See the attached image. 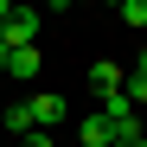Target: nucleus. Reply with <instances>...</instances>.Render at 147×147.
Masks as SVG:
<instances>
[{"label":"nucleus","mask_w":147,"mask_h":147,"mask_svg":"<svg viewBox=\"0 0 147 147\" xmlns=\"http://www.w3.org/2000/svg\"><path fill=\"white\" fill-rule=\"evenodd\" d=\"M0 38L7 45H38V7H13L0 19Z\"/></svg>","instance_id":"f257e3e1"},{"label":"nucleus","mask_w":147,"mask_h":147,"mask_svg":"<svg viewBox=\"0 0 147 147\" xmlns=\"http://www.w3.org/2000/svg\"><path fill=\"white\" fill-rule=\"evenodd\" d=\"M38 64H45V58H38V45H13V58H7V70H0V77L32 83V77H38Z\"/></svg>","instance_id":"f03ea898"},{"label":"nucleus","mask_w":147,"mask_h":147,"mask_svg":"<svg viewBox=\"0 0 147 147\" xmlns=\"http://www.w3.org/2000/svg\"><path fill=\"white\" fill-rule=\"evenodd\" d=\"M77 147H115V128H109L102 115H83L77 121Z\"/></svg>","instance_id":"7ed1b4c3"},{"label":"nucleus","mask_w":147,"mask_h":147,"mask_svg":"<svg viewBox=\"0 0 147 147\" xmlns=\"http://www.w3.org/2000/svg\"><path fill=\"white\" fill-rule=\"evenodd\" d=\"M32 121L38 128H58L64 121V96H32Z\"/></svg>","instance_id":"20e7f679"},{"label":"nucleus","mask_w":147,"mask_h":147,"mask_svg":"<svg viewBox=\"0 0 147 147\" xmlns=\"http://www.w3.org/2000/svg\"><path fill=\"white\" fill-rule=\"evenodd\" d=\"M90 90H96V96H109V90H121V70H115L109 58H96V64H90Z\"/></svg>","instance_id":"39448f33"},{"label":"nucleus","mask_w":147,"mask_h":147,"mask_svg":"<svg viewBox=\"0 0 147 147\" xmlns=\"http://www.w3.org/2000/svg\"><path fill=\"white\" fill-rule=\"evenodd\" d=\"M32 128H38V121H32V102H13V109H7V134H19V141H26Z\"/></svg>","instance_id":"423d86ee"},{"label":"nucleus","mask_w":147,"mask_h":147,"mask_svg":"<svg viewBox=\"0 0 147 147\" xmlns=\"http://www.w3.org/2000/svg\"><path fill=\"white\" fill-rule=\"evenodd\" d=\"M121 19L128 26H147V0H121Z\"/></svg>","instance_id":"0eeeda50"},{"label":"nucleus","mask_w":147,"mask_h":147,"mask_svg":"<svg viewBox=\"0 0 147 147\" xmlns=\"http://www.w3.org/2000/svg\"><path fill=\"white\" fill-rule=\"evenodd\" d=\"M19 147H58V141H51V134H45V128H32V134H26V141H19Z\"/></svg>","instance_id":"6e6552de"},{"label":"nucleus","mask_w":147,"mask_h":147,"mask_svg":"<svg viewBox=\"0 0 147 147\" xmlns=\"http://www.w3.org/2000/svg\"><path fill=\"white\" fill-rule=\"evenodd\" d=\"M7 58H13V45H7V38H0V70H7Z\"/></svg>","instance_id":"1a4fd4ad"},{"label":"nucleus","mask_w":147,"mask_h":147,"mask_svg":"<svg viewBox=\"0 0 147 147\" xmlns=\"http://www.w3.org/2000/svg\"><path fill=\"white\" fill-rule=\"evenodd\" d=\"M115 147H147V134H134V141H115Z\"/></svg>","instance_id":"9d476101"},{"label":"nucleus","mask_w":147,"mask_h":147,"mask_svg":"<svg viewBox=\"0 0 147 147\" xmlns=\"http://www.w3.org/2000/svg\"><path fill=\"white\" fill-rule=\"evenodd\" d=\"M26 7H64V0H26Z\"/></svg>","instance_id":"9b49d317"},{"label":"nucleus","mask_w":147,"mask_h":147,"mask_svg":"<svg viewBox=\"0 0 147 147\" xmlns=\"http://www.w3.org/2000/svg\"><path fill=\"white\" fill-rule=\"evenodd\" d=\"M7 13H13V0H0V19H7Z\"/></svg>","instance_id":"f8f14e48"},{"label":"nucleus","mask_w":147,"mask_h":147,"mask_svg":"<svg viewBox=\"0 0 147 147\" xmlns=\"http://www.w3.org/2000/svg\"><path fill=\"white\" fill-rule=\"evenodd\" d=\"M64 7H90V0H64Z\"/></svg>","instance_id":"ddd939ff"},{"label":"nucleus","mask_w":147,"mask_h":147,"mask_svg":"<svg viewBox=\"0 0 147 147\" xmlns=\"http://www.w3.org/2000/svg\"><path fill=\"white\" fill-rule=\"evenodd\" d=\"M102 7H121V0H102Z\"/></svg>","instance_id":"4468645a"}]
</instances>
